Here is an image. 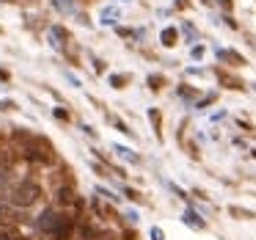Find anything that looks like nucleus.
Instances as JSON below:
<instances>
[{
    "instance_id": "dca6fc26",
    "label": "nucleus",
    "mask_w": 256,
    "mask_h": 240,
    "mask_svg": "<svg viewBox=\"0 0 256 240\" xmlns=\"http://www.w3.org/2000/svg\"><path fill=\"white\" fill-rule=\"evenodd\" d=\"M110 83L116 86V89H122V83H124V75H113V78H110Z\"/></svg>"
},
{
    "instance_id": "6e6552de",
    "label": "nucleus",
    "mask_w": 256,
    "mask_h": 240,
    "mask_svg": "<svg viewBox=\"0 0 256 240\" xmlns=\"http://www.w3.org/2000/svg\"><path fill=\"white\" fill-rule=\"evenodd\" d=\"M0 240H25V237H20V232L12 226H0Z\"/></svg>"
},
{
    "instance_id": "0eeeda50",
    "label": "nucleus",
    "mask_w": 256,
    "mask_h": 240,
    "mask_svg": "<svg viewBox=\"0 0 256 240\" xmlns=\"http://www.w3.org/2000/svg\"><path fill=\"white\" fill-rule=\"evenodd\" d=\"M184 223H190V226H196V229H204V226H206V223L201 221V218L196 215L193 210H188V212H184Z\"/></svg>"
},
{
    "instance_id": "7ed1b4c3",
    "label": "nucleus",
    "mask_w": 256,
    "mask_h": 240,
    "mask_svg": "<svg viewBox=\"0 0 256 240\" xmlns=\"http://www.w3.org/2000/svg\"><path fill=\"white\" fill-rule=\"evenodd\" d=\"M25 160H30V163H39V166H47V163L52 160V155H50V146L47 144H30V146H25Z\"/></svg>"
},
{
    "instance_id": "f03ea898",
    "label": "nucleus",
    "mask_w": 256,
    "mask_h": 240,
    "mask_svg": "<svg viewBox=\"0 0 256 240\" xmlns=\"http://www.w3.org/2000/svg\"><path fill=\"white\" fill-rule=\"evenodd\" d=\"M72 232H74V218L64 212V215H58V218H56V223H52L50 237H52V240H66Z\"/></svg>"
},
{
    "instance_id": "9d476101",
    "label": "nucleus",
    "mask_w": 256,
    "mask_h": 240,
    "mask_svg": "<svg viewBox=\"0 0 256 240\" xmlns=\"http://www.w3.org/2000/svg\"><path fill=\"white\" fill-rule=\"evenodd\" d=\"M162 45H176V28H166L162 31Z\"/></svg>"
},
{
    "instance_id": "ddd939ff",
    "label": "nucleus",
    "mask_w": 256,
    "mask_h": 240,
    "mask_svg": "<svg viewBox=\"0 0 256 240\" xmlns=\"http://www.w3.org/2000/svg\"><path fill=\"white\" fill-rule=\"evenodd\" d=\"M113 17H116L113 9H105V12H102V23H113Z\"/></svg>"
},
{
    "instance_id": "1a4fd4ad",
    "label": "nucleus",
    "mask_w": 256,
    "mask_h": 240,
    "mask_svg": "<svg viewBox=\"0 0 256 240\" xmlns=\"http://www.w3.org/2000/svg\"><path fill=\"white\" fill-rule=\"evenodd\" d=\"M78 234H80V240H96V232H94V226H88V223H83Z\"/></svg>"
},
{
    "instance_id": "f8f14e48",
    "label": "nucleus",
    "mask_w": 256,
    "mask_h": 240,
    "mask_svg": "<svg viewBox=\"0 0 256 240\" xmlns=\"http://www.w3.org/2000/svg\"><path fill=\"white\" fill-rule=\"evenodd\" d=\"M232 215H237V218H254V212H248V210H240V207H232Z\"/></svg>"
},
{
    "instance_id": "f3484780",
    "label": "nucleus",
    "mask_w": 256,
    "mask_h": 240,
    "mask_svg": "<svg viewBox=\"0 0 256 240\" xmlns=\"http://www.w3.org/2000/svg\"><path fill=\"white\" fill-rule=\"evenodd\" d=\"M56 116H58V119H69V113L64 111V108H56Z\"/></svg>"
},
{
    "instance_id": "9b49d317",
    "label": "nucleus",
    "mask_w": 256,
    "mask_h": 240,
    "mask_svg": "<svg viewBox=\"0 0 256 240\" xmlns=\"http://www.w3.org/2000/svg\"><path fill=\"white\" fill-rule=\"evenodd\" d=\"M116 152L124 157V160H130V163H138V155H132V152H130V149H124V146H116Z\"/></svg>"
},
{
    "instance_id": "423d86ee",
    "label": "nucleus",
    "mask_w": 256,
    "mask_h": 240,
    "mask_svg": "<svg viewBox=\"0 0 256 240\" xmlns=\"http://www.w3.org/2000/svg\"><path fill=\"white\" fill-rule=\"evenodd\" d=\"M91 210H94L100 218H110V207H108L102 199H96V196H91Z\"/></svg>"
},
{
    "instance_id": "20e7f679",
    "label": "nucleus",
    "mask_w": 256,
    "mask_h": 240,
    "mask_svg": "<svg viewBox=\"0 0 256 240\" xmlns=\"http://www.w3.org/2000/svg\"><path fill=\"white\" fill-rule=\"evenodd\" d=\"M56 201H58L61 207H69V204H74V201H78V196H74V190H72V188H58Z\"/></svg>"
},
{
    "instance_id": "f257e3e1",
    "label": "nucleus",
    "mask_w": 256,
    "mask_h": 240,
    "mask_svg": "<svg viewBox=\"0 0 256 240\" xmlns=\"http://www.w3.org/2000/svg\"><path fill=\"white\" fill-rule=\"evenodd\" d=\"M39 199H42V185L34 182V179H22V182L12 190V204L22 207V210L25 207H34Z\"/></svg>"
},
{
    "instance_id": "39448f33",
    "label": "nucleus",
    "mask_w": 256,
    "mask_h": 240,
    "mask_svg": "<svg viewBox=\"0 0 256 240\" xmlns=\"http://www.w3.org/2000/svg\"><path fill=\"white\" fill-rule=\"evenodd\" d=\"M56 218H58V215H56L52 210H44V212L39 215V229L50 234V229H52V223H56Z\"/></svg>"
},
{
    "instance_id": "2eb2a0df",
    "label": "nucleus",
    "mask_w": 256,
    "mask_h": 240,
    "mask_svg": "<svg viewBox=\"0 0 256 240\" xmlns=\"http://www.w3.org/2000/svg\"><path fill=\"white\" fill-rule=\"evenodd\" d=\"M100 193L105 196V199H110V201H118V196L113 193V190H105V188H100Z\"/></svg>"
},
{
    "instance_id": "4468645a",
    "label": "nucleus",
    "mask_w": 256,
    "mask_h": 240,
    "mask_svg": "<svg viewBox=\"0 0 256 240\" xmlns=\"http://www.w3.org/2000/svg\"><path fill=\"white\" fill-rule=\"evenodd\" d=\"M152 240H166V234H162L160 226H152Z\"/></svg>"
}]
</instances>
